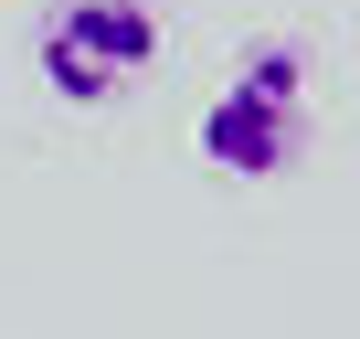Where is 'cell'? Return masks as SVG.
<instances>
[{"label": "cell", "instance_id": "1", "mask_svg": "<svg viewBox=\"0 0 360 339\" xmlns=\"http://www.w3.org/2000/svg\"><path fill=\"white\" fill-rule=\"evenodd\" d=\"M297 148H307V53L255 43L202 106V159L223 181H276V170H297Z\"/></svg>", "mask_w": 360, "mask_h": 339}, {"label": "cell", "instance_id": "2", "mask_svg": "<svg viewBox=\"0 0 360 339\" xmlns=\"http://www.w3.org/2000/svg\"><path fill=\"white\" fill-rule=\"evenodd\" d=\"M32 64L64 106H117L159 64V11L148 0H53L32 32Z\"/></svg>", "mask_w": 360, "mask_h": 339}]
</instances>
